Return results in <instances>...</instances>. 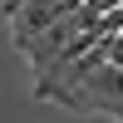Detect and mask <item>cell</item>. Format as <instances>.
<instances>
[{"instance_id":"obj_1","label":"cell","mask_w":123,"mask_h":123,"mask_svg":"<svg viewBox=\"0 0 123 123\" xmlns=\"http://www.w3.org/2000/svg\"><path fill=\"white\" fill-rule=\"evenodd\" d=\"M54 104L74 108V113H108V118H118V123H123V69L98 64L84 84H74L69 94H59Z\"/></svg>"},{"instance_id":"obj_2","label":"cell","mask_w":123,"mask_h":123,"mask_svg":"<svg viewBox=\"0 0 123 123\" xmlns=\"http://www.w3.org/2000/svg\"><path fill=\"white\" fill-rule=\"evenodd\" d=\"M108 64L123 69V30H113V35H108Z\"/></svg>"}]
</instances>
